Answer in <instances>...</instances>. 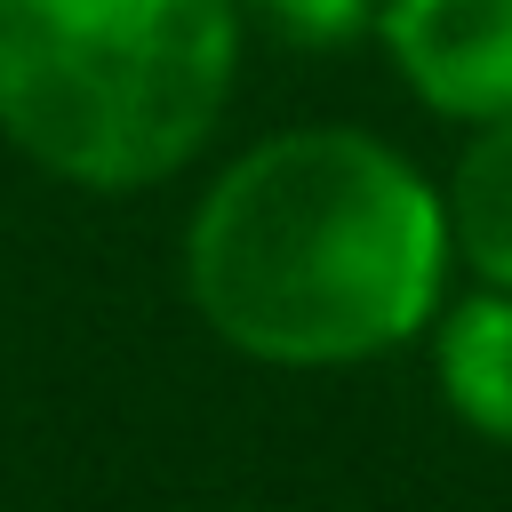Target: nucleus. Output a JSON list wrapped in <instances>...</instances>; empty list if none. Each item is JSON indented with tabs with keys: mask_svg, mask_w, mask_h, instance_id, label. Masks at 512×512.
Returning <instances> with one entry per match:
<instances>
[{
	"mask_svg": "<svg viewBox=\"0 0 512 512\" xmlns=\"http://www.w3.org/2000/svg\"><path fill=\"white\" fill-rule=\"evenodd\" d=\"M440 184L352 120L272 128L192 200L184 296L216 344L264 368H360L448 304Z\"/></svg>",
	"mask_w": 512,
	"mask_h": 512,
	"instance_id": "1",
	"label": "nucleus"
},
{
	"mask_svg": "<svg viewBox=\"0 0 512 512\" xmlns=\"http://www.w3.org/2000/svg\"><path fill=\"white\" fill-rule=\"evenodd\" d=\"M240 0H0V136L72 192L200 160L240 80Z\"/></svg>",
	"mask_w": 512,
	"mask_h": 512,
	"instance_id": "2",
	"label": "nucleus"
},
{
	"mask_svg": "<svg viewBox=\"0 0 512 512\" xmlns=\"http://www.w3.org/2000/svg\"><path fill=\"white\" fill-rule=\"evenodd\" d=\"M376 40L424 112L456 128L512 112V0H384Z\"/></svg>",
	"mask_w": 512,
	"mask_h": 512,
	"instance_id": "3",
	"label": "nucleus"
},
{
	"mask_svg": "<svg viewBox=\"0 0 512 512\" xmlns=\"http://www.w3.org/2000/svg\"><path fill=\"white\" fill-rule=\"evenodd\" d=\"M424 336H432L440 408H448L464 432L512 448V288H488V280H480L472 296L440 304Z\"/></svg>",
	"mask_w": 512,
	"mask_h": 512,
	"instance_id": "4",
	"label": "nucleus"
},
{
	"mask_svg": "<svg viewBox=\"0 0 512 512\" xmlns=\"http://www.w3.org/2000/svg\"><path fill=\"white\" fill-rule=\"evenodd\" d=\"M440 208H448V248L472 280L488 288H512V112L504 120H480L440 184Z\"/></svg>",
	"mask_w": 512,
	"mask_h": 512,
	"instance_id": "5",
	"label": "nucleus"
},
{
	"mask_svg": "<svg viewBox=\"0 0 512 512\" xmlns=\"http://www.w3.org/2000/svg\"><path fill=\"white\" fill-rule=\"evenodd\" d=\"M240 16H256L288 48H352L360 32H376L384 0H240Z\"/></svg>",
	"mask_w": 512,
	"mask_h": 512,
	"instance_id": "6",
	"label": "nucleus"
}]
</instances>
